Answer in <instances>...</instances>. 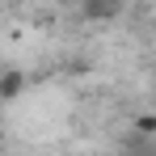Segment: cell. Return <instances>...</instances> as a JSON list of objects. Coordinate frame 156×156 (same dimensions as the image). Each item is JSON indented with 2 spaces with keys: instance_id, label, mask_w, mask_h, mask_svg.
<instances>
[{
  "instance_id": "cell-1",
  "label": "cell",
  "mask_w": 156,
  "mask_h": 156,
  "mask_svg": "<svg viewBox=\"0 0 156 156\" xmlns=\"http://www.w3.org/2000/svg\"><path fill=\"white\" fill-rule=\"evenodd\" d=\"M80 9H84V17H93V21H110V17L122 13V0H80Z\"/></svg>"
},
{
  "instance_id": "cell-2",
  "label": "cell",
  "mask_w": 156,
  "mask_h": 156,
  "mask_svg": "<svg viewBox=\"0 0 156 156\" xmlns=\"http://www.w3.org/2000/svg\"><path fill=\"white\" fill-rule=\"evenodd\" d=\"M21 89H26V76H21V72H4V76H0V97H4V101H13Z\"/></svg>"
},
{
  "instance_id": "cell-3",
  "label": "cell",
  "mask_w": 156,
  "mask_h": 156,
  "mask_svg": "<svg viewBox=\"0 0 156 156\" xmlns=\"http://www.w3.org/2000/svg\"><path fill=\"white\" fill-rule=\"evenodd\" d=\"M139 135H156V118H139Z\"/></svg>"
}]
</instances>
